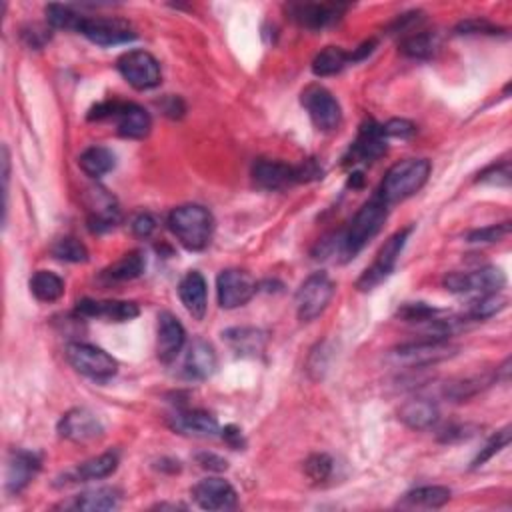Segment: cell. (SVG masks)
Listing matches in <instances>:
<instances>
[{"mask_svg": "<svg viewBox=\"0 0 512 512\" xmlns=\"http://www.w3.org/2000/svg\"><path fill=\"white\" fill-rule=\"evenodd\" d=\"M170 427L186 437H215L218 433V420L206 410H178L170 418Z\"/></svg>", "mask_w": 512, "mask_h": 512, "instance_id": "cell-25", "label": "cell"}, {"mask_svg": "<svg viewBox=\"0 0 512 512\" xmlns=\"http://www.w3.org/2000/svg\"><path fill=\"white\" fill-rule=\"evenodd\" d=\"M45 13H46L48 25L53 28L75 30V33H78V26H80V20H83V15H78L76 10H73L70 6H65V5H48Z\"/></svg>", "mask_w": 512, "mask_h": 512, "instance_id": "cell-38", "label": "cell"}, {"mask_svg": "<svg viewBox=\"0 0 512 512\" xmlns=\"http://www.w3.org/2000/svg\"><path fill=\"white\" fill-rule=\"evenodd\" d=\"M118 468V455L116 453H105L96 458H90L86 463L75 468L68 478H73L70 483H88V480H103L110 475H115Z\"/></svg>", "mask_w": 512, "mask_h": 512, "instance_id": "cell-28", "label": "cell"}, {"mask_svg": "<svg viewBox=\"0 0 512 512\" xmlns=\"http://www.w3.org/2000/svg\"><path fill=\"white\" fill-rule=\"evenodd\" d=\"M218 358L215 348L203 338H196L186 348L185 356V376L190 380H206L216 373Z\"/></svg>", "mask_w": 512, "mask_h": 512, "instance_id": "cell-23", "label": "cell"}, {"mask_svg": "<svg viewBox=\"0 0 512 512\" xmlns=\"http://www.w3.org/2000/svg\"><path fill=\"white\" fill-rule=\"evenodd\" d=\"M78 165L90 178H100L108 175L116 166V156L106 146H90L78 156Z\"/></svg>", "mask_w": 512, "mask_h": 512, "instance_id": "cell-29", "label": "cell"}, {"mask_svg": "<svg viewBox=\"0 0 512 512\" xmlns=\"http://www.w3.org/2000/svg\"><path fill=\"white\" fill-rule=\"evenodd\" d=\"M66 358L76 373L93 380H108L118 373V363L106 350L88 343H70Z\"/></svg>", "mask_w": 512, "mask_h": 512, "instance_id": "cell-7", "label": "cell"}, {"mask_svg": "<svg viewBox=\"0 0 512 512\" xmlns=\"http://www.w3.org/2000/svg\"><path fill=\"white\" fill-rule=\"evenodd\" d=\"M510 443V428H503V430H498V433L488 440L487 447L485 448H480V453L478 457L473 460V468H478V467H483L487 460L493 458L495 455H498L500 450L507 448Z\"/></svg>", "mask_w": 512, "mask_h": 512, "instance_id": "cell-40", "label": "cell"}, {"mask_svg": "<svg viewBox=\"0 0 512 512\" xmlns=\"http://www.w3.org/2000/svg\"><path fill=\"white\" fill-rule=\"evenodd\" d=\"M410 233H413V226L398 230L397 235H393V236L387 240L385 246L378 250L375 263L370 265L365 270V273L360 275V278L356 280V288L358 290H363V293H368V290L376 288L380 283H385V280L395 273L397 263H398L400 255H403V248L407 245Z\"/></svg>", "mask_w": 512, "mask_h": 512, "instance_id": "cell-5", "label": "cell"}, {"mask_svg": "<svg viewBox=\"0 0 512 512\" xmlns=\"http://www.w3.org/2000/svg\"><path fill=\"white\" fill-rule=\"evenodd\" d=\"M145 268H146V260L143 253L133 250V253H128L120 260H116L115 265H110L103 273V276L108 280V283H125V280L138 278L145 273Z\"/></svg>", "mask_w": 512, "mask_h": 512, "instance_id": "cell-31", "label": "cell"}, {"mask_svg": "<svg viewBox=\"0 0 512 512\" xmlns=\"http://www.w3.org/2000/svg\"><path fill=\"white\" fill-rule=\"evenodd\" d=\"M300 103L306 108V113L313 120L315 126L323 133H330V130H336L343 123V108H340L338 100L333 96L330 90L325 86L313 85L308 86L303 96H300Z\"/></svg>", "mask_w": 512, "mask_h": 512, "instance_id": "cell-11", "label": "cell"}, {"mask_svg": "<svg viewBox=\"0 0 512 512\" xmlns=\"http://www.w3.org/2000/svg\"><path fill=\"white\" fill-rule=\"evenodd\" d=\"M223 438L226 440V445L230 447V448H235V450H238V448H243L245 447V438H243V433H240V428H236V427H225V430H223Z\"/></svg>", "mask_w": 512, "mask_h": 512, "instance_id": "cell-49", "label": "cell"}, {"mask_svg": "<svg viewBox=\"0 0 512 512\" xmlns=\"http://www.w3.org/2000/svg\"><path fill=\"white\" fill-rule=\"evenodd\" d=\"M195 503L203 510H230L236 507V490L225 478H205L193 488Z\"/></svg>", "mask_w": 512, "mask_h": 512, "instance_id": "cell-17", "label": "cell"}, {"mask_svg": "<svg viewBox=\"0 0 512 512\" xmlns=\"http://www.w3.org/2000/svg\"><path fill=\"white\" fill-rule=\"evenodd\" d=\"M458 35H500L503 28L488 23L487 18H468L457 26Z\"/></svg>", "mask_w": 512, "mask_h": 512, "instance_id": "cell-43", "label": "cell"}, {"mask_svg": "<svg viewBox=\"0 0 512 512\" xmlns=\"http://www.w3.org/2000/svg\"><path fill=\"white\" fill-rule=\"evenodd\" d=\"M475 427H453V428H448L447 430V435L443 437V440H447V443H453L455 438H470V437H475Z\"/></svg>", "mask_w": 512, "mask_h": 512, "instance_id": "cell-51", "label": "cell"}, {"mask_svg": "<svg viewBox=\"0 0 512 512\" xmlns=\"http://www.w3.org/2000/svg\"><path fill=\"white\" fill-rule=\"evenodd\" d=\"M430 170H433V166H430L427 158L400 160L395 166H390L376 196L387 206L403 203V200L415 196L427 185Z\"/></svg>", "mask_w": 512, "mask_h": 512, "instance_id": "cell-1", "label": "cell"}, {"mask_svg": "<svg viewBox=\"0 0 512 512\" xmlns=\"http://www.w3.org/2000/svg\"><path fill=\"white\" fill-rule=\"evenodd\" d=\"M118 73L136 90H153L163 80L158 60L146 50H128L118 58Z\"/></svg>", "mask_w": 512, "mask_h": 512, "instance_id": "cell-9", "label": "cell"}, {"mask_svg": "<svg viewBox=\"0 0 512 512\" xmlns=\"http://www.w3.org/2000/svg\"><path fill=\"white\" fill-rule=\"evenodd\" d=\"M40 470V457L30 450H13L6 463V488L8 493L18 495L33 483Z\"/></svg>", "mask_w": 512, "mask_h": 512, "instance_id": "cell-19", "label": "cell"}, {"mask_svg": "<svg viewBox=\"0 0 512 512\" xmlns=\"http://www.w3.org/2000/svg\"><path fill=\"white\" fill-rule=\"evenodd\" d=\"M346 5L336 3H306V5H290L288 13L300 26L310 30H323L336 25L340 16L345 15Z\"/></svg>", "mask_w": 512, "mask_h": 512, "instance_id": "cell-16", "label": "cell"}, {"mask_svg": "<svg viewBox=\"0 0 512 512\" xmlns=\"http://www.w3.org/2000/svg\"><path fill=\"white\" fill-rule=\"evenodd\" d=\"M105 427L100 418L88 408H73L60 418L58 435L70 443H90L103 437Z\"/></svg>", "mask_w": 512, "mask_h": 512, "instance_id": "cell-14", "label": "cell"}, {"mask_svg": "<svg viewBox=\"0 0 512 512\" xmlns=\"http://www.w3.org/2000/svg\"><path fill=\"white\" fill-rule=\"evenodd\" d=\"M78 33L98 46H116L133 43L136 30L125 18L115 16H85L80 20Z\"/></svg>", "mask_w": 512, "mask_h": 512, "instance_id": "cell-8", "label": "cell"}, {"mask_svg": "<svg viewBox=\"0 0 512 512\" xmlns=\"http://www.w3.org/2000/svg\"><path fill=\"white\" fill-rule=\"evenodd\" d=\"M186 343L185 326L180 325V320L170 315L163 313L158 316V333H156V356L160 363L170 365L180 355Z\"/></svg>", "mask_w": 512, "mask_h": 512, "instance_id": "cell-18", "label": "cell"}, {"mask_svg": "<svg viewBox=\"0 0 512 512\" xmlns=\"http://www.w3.org/2000/svg\"><path fill=\"white\" fill-rule=\"evenodd\" d=\"M30 293L38 298L40 303H55L65 295V280L50 270H38L30 278Z\"/></svg>", "mask_w": 512, "mask_h": 512, "instance_id": "cell-32", "label": "cell"}, {"mask_svg": "<svg viewBox=\"0 0 512 512\" xmlns=\"http://www.w3.org/2000/svg\"><path fill=\"white\" fill-rule=\"evenodd\" d=\"M118 503H120V495L116 488L100 487V488L86 490V493H80L75 498L73 507L76 510H85V512H106L118 508Z\"/></svg>", "mask_w": 512, "mask_h": 512, "instance_id": "cell-30", "label": "cell"}, {"mask_svg": "<svg viewBox=\"0 0 512 512\" xmlns=\"http://www.w3.org/2000/svg\"><path fill=\"white\" fill-rule=\"evenodd\" d=\"M350 63V55L345 53L340 46H326L325 50L315 56L313 60V73L320 78L335 76L343 73L345 66Z\"/></svg>", "mask_w": 512, "mask_h": 512, "instance_id": "cell-34", "label": "cell"}, {"mask_svg": "<svg viewBox=\"0 0 512 512\" xmlns=\"http://www.w3.org/2000/svg\"><path fill=\"white\" fill-rule=\"evenodd\" d=\"M216 295L220 306L233 310L245 306L248 300L256 295V283L245 270L228 268L223 270L216 278Z\"/></svg>", "mask_w": 512, "mask_h": 512, "instance_id": "cell-13", "label": "cell"}, {"mask_svg": "<svg viewBox=\"0 0 512 512\" xmlns=\"http://www.w3.org/2000/svg\"><path fill=\"white\" fill-rule=\"evenodd\" d=\"M508 305V298L503 293H487V295H480L477 300L468 305L467 310V316L470 320H485L495 316L497 313H500L505 306Z\"/></svg>", "mask_w": 512, "mask_h": 512, "instance_id": "cell-36", "label": "cell"}, {"mask_svg": "<svg viewBox=\"0 0 512 512\" xmlns=\"http://www.w3.org/2000/svg\"><path fill=\"white\" fill-rule=\"evenodd\" d=\"M163 110H165V115L170 118H180L185 115V105L178 96H168L163 103Z\"/></svg>", "mask_w": 512, "mask_h": 512, "instance_id": "cell-50", "label": "cell"}, {"mask_svg": "<svg viewBox=\"0 0 512 512\" xmlns=\"http://www.w3.org/2000/svg\"><path fill=\"white\" fill-rule=\"evenodd\" d=\"M223 338L226 340V345L233 348V353L238 356L255 358L258 355H263L266 346V335L263 330L253 326L228 328L226 333H223Z\"/></svg>", "mask_w": 512, "mask_h": 512, "instance_id": "cell-26", "label": "cell"}, {"mask_svg": "<svg viewBox=\"0 0 512 512\" xmlns=\"http://www.w3.org/2000/svg\"><path fill=\"white\" fill-rule=\"evenodd\" d=\"M120 220V210L115 203V198L106 195V190L96 188L93 190V200L88 203V228L93 233L100 235L106 230L115 228Z\"/></svg>", "mask_w": 512, "mask_h": 512, "instance_id": "cell-24", "label": "cell"}, {"mask_svg": "<svg viewBox=\"0 0 512 512\" xmlns=\"http://www.w3.org/2000/svg\"><path fill=\"white\" fill-rule=\"evenodd\" d=\"M450 488L447 487H420L410 490L403 498V507L410 508H440L450 500Z\"/></svg>", "mask_w": 512, "mask_h": 512, "instance_id": "cell-33", "label": "cell"}, {"mask_svg": "<svg viewBox=\"0 0 512 512\" xmlns=\"http://www.w3.org/2000/svg\"><path fill=\"white\" fill-rule=\"evenodd\" d=\"M76 315L83 318H100L106 323H130L140 315V310L135 303L126 300L83 298L76 303Z\"/></svg>", "mask_w": 512, "mask_h": 512, "instance_id": "cell-15", "label": "cell"}, {"mask_svg": "<svg viewBox=\"0 0 512 512\" xmlns=\"http://www.w3.org/2000/svg\"><path fill=\"white\" fill-rule=\"evenodd\" d=\"M23 38L26 40V45L30 48H43L46 45V40H50V33L46 28H40V26H33L28 28L23 33Z\"/></svg>", "mask_w": 512, "mask_h": 512, "instance_id": "cell-47", "label": "cell"}, {"mask_svg": "<svg viewBox=\"0 0 512 512\" xmlns=\"http://www.w3.org/2000/svg\"><path fill=\"white\" fill-rule=\"evenodd\" d=\"M178 296L180 303L185 305L186 313L195 320H203L206 315L208 305V288L205 276L198 270H190L183 276L178 285Z\"/></svg>", "mask_w": 512, "mask_h": 512, "instance_id": "cell-22", "label": "cell"}, {"mask_svg": "<svg viewBox=\"0 0 512 512\" xmlns=\"http://www.w3.org/2000/svg\"><path fill=\"white\" fill-rule=\"evenodd\" d=\"M253 180L256 186L265 190H283L298 183L296 166L278 163V160L260 158L253 165Z\"/></svg>", "mask_w": 512, "mask_h": 512, "instance_id": "cell-21", "label": "cell"}, {"mask_svg": "<svg viewBox=\"0 0 512 512\" xmlns=\"http://www.w3.org/2000/svg\"><path fill=\"white\" fill-rule=\"evenodd\" d=\"M510 235V223H500V225H490L485 228L473 230L468 235V243H500V240Z\"/></svg>", "mask_w": 512, "mask_h": 512, "instance_id": "cell-42", "label": "cell"}, {"mask_svg": "<svg viewBox=\"0 0 512 512\" xmlns=\"http://www.w3.org/2000/svg\"><path fill=\"white\" fill-rule=\"evenodd\" d=\"M385 135L390 138H400V140H408L417 135V126L410 123V120L405 118H393L388 120L387 125H383Z\"/></svg>", "mask_w": 512, "mask_h": 512, "instance_id": "cell-45", "label": "cell"}, {"mask_svg": "<svg viewBox=\"0 0 512 512\" xmlns=\"http://www.w3.org/2000/svg\"><path fill=\"white\" fill-rule=\"evenodd\" d=\"M166 225L180 245L188 250H205L215 233V218L200 205H185L168 215Z\"/></svg>", "mask_w": 512, "mask_h": 512, "instance_id": "cell-2", "label": "cell"}, {"mask_svg": "<svg viewBox=\"0 0 512 512\" xmlns=\"http://www.w3.org/2000/svg\"><path fill=\"white\" fill-rule=\"evenodd\" d=\"M155 228H156V220L150 216L148 213H143V215H138L135 220H133V233L140 238H148L150 235L155 233Z\"/></svg>", "mask_w": 512, "mask_h": 512, "instance_id": "cell-46", "label": "cell"}, {"mask_svg": "<svg viewBox=\"0 0 512 512\" xmlns=\"http://www.w3.org/2000/svg\"><path fill=\"white\" fill-rule=\"evenodd\" d=\"M335 296V283L326 273L310 275L296 293V315L303 323L318 318Z\"/></svg>", "mask_w": 512, "mask_h": 512, "instance_id": "cell-6", "label": "cell"}, {"mask_svg": "<svg viewBox=\"0 0 512 512\" xmlns=\"http://www.w3.org/2000/svg\"><path fill=\"white\" fill-rule=\"evenodd\" d=\"M90 120H115L116 133L125 138L140 140L148 136L153 128V118L146 110L135 103H120V100H106L96 105L88 115Z\"/></svg>", "mask_w": 512, "mask_h": 512, "instance_id": "cell-4", "label": "cell"}, {"mask_svg": "<svg viewBox=\"0 0 512 512\" xmlns=\"http://www.w3.org/2000/svg\"><path fill=\"white\" fill-rule=\"evenodd\" d=\"M388 218V206L376 195L358 210L346 233L340 236L338 255L343 260L355 258L380 230H383Z\"/></svg>", "mask_w": 512, "mask_h": 512, "instance_id": "cell-3", "label": "cell"}, {"mask_svg": "<svg viewBox=\"0 0 512 512\" xmlns=\"http://www.w3.org/2000/svg\"><path fill=\"white\" fill-rule=\"evenodd\" d=\"M333 467L335 463L328 455H313L305 463V473L310 480H315V483H325V480L333 475Z\"/></svg>", "mask_w": 512, "mask_h": 512, "instance_id": "cell-39", "label": "cell"}, {"mask_svg": "<svg viewBox=\"0 0 512 512\" xmlns=\"http://www.w3.org/2000/svg\"><path fill=\"white\" fill-rule=\"evenodd\" d=\"M50 253H53L55 258L63 260V263L78 265V263H86V260H88L86 246L73 236H65V238L56 240L53 248H50Z\"/></svg>", "mask_w": 512, "mask_h": 512, "instance_id": "cell-37", "label": "cell"}, {"mask_svg": "<svg viewBox=\"0 0 512 512\" xmlns=\"http://www.w3.org/2000/svg\"><path fill=\"white\" fill-rule=\"evenodd\" d=\"M457 346L448 343V338H438V336H428L423 340H417V343H407L395 348L393 356L398 363H405L408 366H428L440 363L448 356L455 355Z\"/></svg>", "mask_w": 512, "mask_h": 512, "instance_id": "cell-12", "label": "cell"}, {"mask_svg": "<svg viewBox=\"0 0 512 512\" xmlns=\"http://www.w3.org/2000/svg\"><path fill=\"white\" fill-rule=\"evenodd\" d=\"M350 153H353L355 163H375V160L383 156L387 153V135L383 125H376L375 120H366L360 126Z\"/></svg>", "mask_w": 512, "mask_h": 512, "instance_id": "cell-20", "label": "cell"}, {"mask_svg": "<svg viewBox=\"0 0 512 512\" xmlns=\"http://www.w3.org/2000/svg\"><path fill=\"white\" fill-rule=\"evenodd\" d=\"M437 48H438V38L433 33L410 35L400 43V53L417 60H427L430 56H435Z\"/></svg>", "mask_w": 512, "mask_h": 512, "instance_id": "cell-35", "label": "cell"}, {"mask_svg": "<svg viewBox=\"0 0 512 512\" xmlns=\"http://www.w3.org/2000/svg\"><path fill=\"white\" fill-rule=\"evenodd\" d=\"M375 46H376V40H368V43H365L363 46H360L355 55H350V63H356V60L366 58L370 53H373Z\"/></svg>", "mask_w": 512, "mask_h": 512, "instance_id": "cell-52", "label": "cell"}, {"mask_svg": "<svg viewBox=\"0 0 512 512\" xmlns=\"http://www.w3.org/2000/svg\"><path fill=\"white\" fill-rule=\"evenodd\" d=\"M438 407L428 398H413L400 407L398 418L413 430H427L438 423Z\"/></svg>", "mask_w": 512, "mask_h": 512, "instance_id": "cell-27", "label": "cell"}, {"mask_svg": "<svg viewBox=\"0 0 512 512\" xmlns=\"http://www.w3.org/2000/svg\"><path fill=\"white\" fill-rule=\"evenodd\" d=\"M196 463L200 465V468H205V470H215V473H220V470H226L228 463L225 458H220L213 453H200L196 457Z\"/></svg>", "mask_w": 512, "mask_h": 512, "instance_id": "cell-48", "label": "cell"}, {"mask_svg": "<svg viewBox=\"0 0 512 512\" xmlns=\"http://www.w3.org/2000/svg\"><path fill=\"white\" fill-rule=\"evenodd\" d=\"M438 310L428 306L427 303H405L398 308V316L407 320V323H428L430 318H435Z\"/></svg>", "mask_w": 512, "mask_h": 512, "instance_id": "cell-41", "label": "cell"}, {"mask_svg": "<svg viewBox=\"0 0 512 512\" xmlns=\"http://www.w3.org/2000/svg\"><path fill=\"white\" fill-rule=\"evenodd\" d=\"M443 285L448 293L467 295V293H500L507 285V276L497 266H485L473 270V273H448L443 278Z\"/></svg>", "mask_w": 512, "mask_h": 512, "instance_id": "cell-10", "label": "cell"}, {"mask_svg": "<svg viewBox=\"0 0 512 512\" xmlns=\"http://www.w3.org/2000/svg\"><path fill=\"white\" fill-rule=\"evenodd\" d=\"M510 163L495 165L487 168L483 175H478V183L493 185V186H510Z\"/></svg>", "mask_w": 512, "mask_h": 512, "instance_id": "cell-44", "label": "cell"}]
</instances>
